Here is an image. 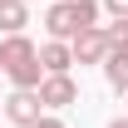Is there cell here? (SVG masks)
<instances>
[{
	"label": "cell",
	"mask_w": 128,
	"mask_h": 128,
	"mask_svg": "<svg viewBox=\"0 0 128 128\" xmlns=\"http://www.w3.org/2000/svg\"><path fill=\"white\" fill-rule=\"evenodd\" d=\"M98 10H108L113 20H128V0H104V5H98Z\"/></svg>",
	"instance_id": "cell-10"
},
{
	"label": "cell",
	"mask_w": 128,
	"mask_h": 128,
	"mask_svg": "<svg viewBox=\"0 0 128 128\" xmlns=\"http://www.w3.org/2000/svg\"><path fill=\"white\" fill-rule=\"evenodd\" d=\"M44 108H69V104H79V84L69 79V74H44V84L34 89Z\"/></svg>",
	"instance_id": "cell-3"
},
{
	"label": "cell",
	"mask_w": 128,
	"mask_h": 128,
	"mask_svg": "<svg viewBox=\"0 0 128 128\" xmlns=\"http://www.w3.org/2000/svg\"><path fill=\"white\" fill-rule=\"evenodd\" d=\"M108 128H128V118H113V123H108Z\"/></svg>",
	"instance_id": "cell-12"
},
{
	"label": "cell",
	"mask_w": 128,
	"mask_h": 128,
	"mask_svg": "<svg viewBox=\"0 0 128 128\" xmlns=\"http://www.w3.org/2000/svg\"><path fill=\"white\" fill-rule=\"evenodd\" d=\"M104 34H108V54H128V20H113Z\"/></svg>",
	"instance_id": "cell-9"
},
{
	"label": "cell",
	"mask_w": 128,
	"mask_h": 128,
	"mask_svg": "<svg viewBox=\"0 0 128 128\" xmlns=\"http://www.w3.org/2000/svg\"><path fill=\"white\" fill-rule=\"evenodd\" d=\"M25 5H30V0H25Z\"/></svg>",
	"instance_id": "cell-14"
},
{
	"label": "cell",
	"mask_w": 128,
	"mask_h": 128,
	"mask_svg": "<svg viewBox=\"0 0 128 128\" xmlns=\"http://www.w3.org/2000/svg\"><path fill=\"white\" fill-rule=\"evenodd\" d=\"M69 49H74V64H104V59H108V34H104V25H98V30L74 34Z\"/></svg>",
	"instance_id": "cell-5"
},
{
	"label": "cell",
	"mask_w": 128,
	"mask_h": 128,
	"mask_svg": "<svg viewBox=\"0 0 128 128\" xmlns=\"http://www.w3.org/2000/svg\"><path fill=\"white\" fill-rule=\"evenodd\" d=\"M30 25V5L25 0H0V34H20Z\"/></svg>",
	"instance_id": "cell-7"
},
{
	"label": "cell",
	"mask_w": 128,
	"mask_h": 128,
	"mask_svg": "<svg viewBox=\"0 0 128 128\" xmlns=\"http://www.w3.org/2000/svg\"><path fill=\"white\" fill-rule=\"evenodd\" d=\"M44 30L59 44H69L84 30H98V0H54L44 10Z\"/></svg>",
	"instance_id": "cell-2"
},
{
	"label": "cell",
	"mask_w": 128,
	"mask_h": 128,
	"mask_svg": "<svg viewBox=\"0 0 128 128\" xmlns=\"http://www.w3.org/2000/svg\"><path fill=\"white\" fill-rule=\"evenodd\" d=\"M34 128H64V123H59V118H49V113H44V118H40V123H34Z\"/></svg>",
	"instance_id": "cell-11"
},
{
	"label": "cell",
	"mask_w": 128,
	"mask_h": 128,
	"mask_svg": "<svg viewBox=\"0 0 128 128\" xmlns=\"http://www.w3.org/2000/svg\"><path fill=\"white\" fill-rule=\"evenodd\" d=\"M0 69H5L10 84L25 89V94H34V89L44 84L40 49H34V40H25V34H5V40H0Z\"/></svg>",
	"instance_id": "cell-1"
},
{
	"label": "cell",
	"mask_w": 128,
	"mask_h": 128,
	"mask_svg": "<svg viewBox=\"0 0 128 128\" xmlns=\"http://www.w3.org/2000/svg\"><path fill=\"white\" fill-rule=\"evenodd\" d=\"M5 118L15 128H34L40 118H44V104H40V94H25V89H15V94L5 98Z\"/></svg>",
	"instance_id": "cell-4"
},
{
	"label": "cell",
	"mask_w": 128,
	"mask_h": 128,
	"mask_svg": "<svg viewBox=\"0 0 128 128\" xmlns=\"http://www.w3.org/2000/svg\"><path fill=\"white\" fill-rule=\"evenodd\" d=\"M69 64H74V49L69 44H59V40L40 44V69L44 74H69Z\"/></svg>",
	"instance_id": "cell-6"
},
{
	"label": "cell",
	"mask_w": 128,
	"mask_h": 128,
	"mask_svg": "<svg viewBox=\"0 0 128 128\" xmlns=\"http://www.w3.org/2000/svg\"><path fill=\"white\" fill-rule=\"evenodd\" d=\"M0 113H5V104H0Z\"/></svg>",
	"instance_id": "cell-13"
},
{
	"label": "cell",
	"mask_w": 128,
	"mask_h": 128,
	"mask_svg": "<svg viewBox=\"0 0 128 128\" xmlns=\"http://www.w3.org/2000/svg\"><path fill=\"white\" fill-rule=\"evenodd\" d=\"M104 79H108L113 94L128 98V54H108V59H104Z\"/></svg>",
	"instance_id": "cell-8"
}]
</instances>
